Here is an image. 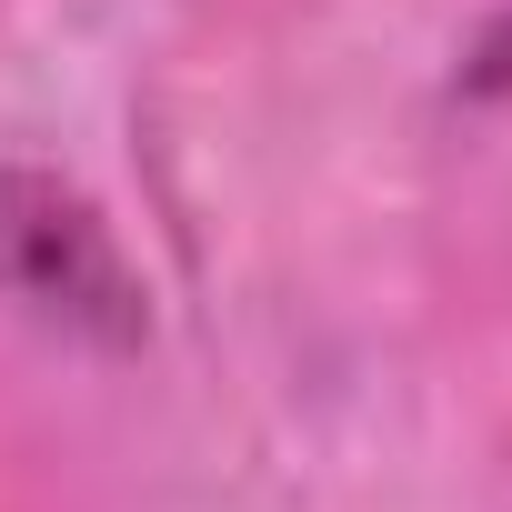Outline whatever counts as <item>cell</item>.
I'll return each instance as SVG.
<instances>
[{"label":"cell","mask_w":512,"mask_h":512,"mask_svg":"<svg viewBox=\"0 0 512 512\" xmlns=\"http://www.w3.org/2000/svg\"><path fill=\"white\" fill-rule=\"evenodd\" d=\"M0 302L101 352H131L151 332V282L131 272L101 201L21 161H0Z\"/></svg>","instance_id":"6da1fadb"}]
</instances>
